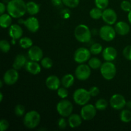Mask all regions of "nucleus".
<instances>
[{
    "mask_svg": "<svg viewBox=\"0 0 131 131\" xmlns=\"http://www.w3.org/2000/svg\"><path fill=\"white\" fill-rule=\"evenodd\" d=\"M19 79V73L17 70L11 69L8 70L3 75V81L7 85H13Z\"/></svg>",
    "mask_w": 131,
    "mask_h": 131,
    "instance_id": "obj_12",
    "label": "nucleus"
},
{
    "mask_svg": "<svg viewBox=\"0 0 131 131\" xmlns=\"http://www.w3.org/2000/svg\"><path fill=\"white\" fill-rule=\"evenodd\" d=\"M6 7L5 4L3 3H0V12H1V15L4 14V12L6 10Z\"/></svg>",
    "mask_w": 131,
    "mask_h": 131,
    "instance_id": "obj_44",
    "label": "nucleus"
},
{
    "mask_svg": "<svg viewBox=\"0 0 131 131\" xmlns=\"http://www.w3.org/2000/svg\"><path fill=\"white\" fill-rule=\"evenodd\" d=\"M102 49H103V48H102V45L99 43H96L91 46L90 51L91 53L92 54L97 55L99 54L100 53H101L102 52V51H103Z\"/></svg>",
    "mask_w": 131,
    "mask_h": 131,
    "instance_id": "obj_31",
    "label": "nucleus"
},
{
    "mask_svg": "<svg viewBox=\"0 0 131 131\" xmlns=\"http://www.w3.org/2000/svg\"><path fill=\"white\" fill-rule=\"evenodd\" d=\"M130 2H131V0H130Z\"/></svg>",
    "mask_w": 131,
    "mask_h": 131,
    "instance_id": "obj_49",
    "label": "nucleus"
},
{
    "mask_svg": "<svg viewBox=\"0 0 131 131\" xmlns=\"http://www.w3.org/2000/svg\"><path fill=\"white\" fill-rule=\"evenodd\" d=\"M9 127V122L5 119H2L0 121V130L5 131L7 130Z\"/></svg>",
    "mask_w": 131,
    "mask_h": 131,
    "instance_id": "obj_40",
    "label": "nucleus"
},
{
    "mask_svg": "<svg viewBox=\"0 0 131 131\" xmlns=\"http://www.w3.org/2000/svg\"><path fill=\"white\" fill-rule=\"evenodd\" d=\"M95 4L96 7L101 10H105L108 6L109 0H95Z\"/></svg>",
    "mask_w": 131,
    "mask_h": 131,
    "instance_id": "obj_35",
    "label": "nucleus"
},
{
    "mask_svg": "<svg viewBox=\"0 0 131 131\" xmlns=\"http://www.w3.org/2000/svg\"><path fill=\"white\" fill-rule=\"evenodd\" d=\"M3 85V80L0 81V88H2Z\"/></svg>",
    "mask_w": 131,
    "mask_h": 131,
    "instance_id": "obj_48",
    "label": "nucleus"
},
{
    "mask_svg": "<svg viewBox=\"0 0 131 131\" xmlns=\"http://www.w3.org/2000/svg\"><path fill=\"white\" fill-rule=\"evenodd\" d=\"M102 77L106 80H111L116 74V68L111 61H106L100 68Z\"/></svg>",
    "mask_w": 131,
    "mask_h": 131,
    "instance_id": "obj_5",
    "label": "nucleus"
},
{
    "mask_svg": "<svg viewBox=\"0 0 131 131\" xmlns=\"http://www.w3.org/2000/svg\"><path fill=\"white\" fill-rule=\"evenodd\" d=\"M82 117L81 115L78 114H71L69 116V126L71 128H77L80 126L82 124Z\"/></svg>",
    "mask_w": 131,
    "mask_h": 131,
    "instance_id": "obj_21",
    "label": "nucleus"
},
{
    "mask_svg": "<svg viewBox=\"0 0 131 131\" xmlns=\"http://www.w3.org/2000/svg\"><path fill=\"white\" fill-rule=\"evenodd\" d=\"M120 7L122 10H124V12H129L131 10V2L127 0H124L120 4Z\"/></svg>",
    "mask_w": 131,
    "mask_h": 131,
    "instance_id": "obj_37",
    "label": "nucleus"
},
{
    "mask_svg": "<svg viewBox=\"0 0 131 131\" xmlns=\"http://www.w3.org/2000/svg\"><path fill=\"white\" fill-rule=\"evenodd\" d=\"M23 24H24L26 28L32 33L37 32L40 28L39 21L35 17H31L28 18L26 20L23 22Z\"/></svg>",
    "mask_w": 131,
    "mask_h": 131,
    "instance_id": "obj_15",
    "label": "nucleus"
},
{
    "mask_svg": "<svg viewBox=\"0 0 131 131\" xmlns=\"http://www.w3.org/2000/svg\"><path fill=\"white\" fill-rule=\"evenodd\" d=\"M116 33L121 36H125L130 31V26L129 24L124 21H119L116 23L115 26Z\"/></svg>",
    "mask_w": 131,
    "mask_h": 131,
    "instance_id": "obj_19",
    "label": "nucleus"
},
{
    "mask_svg": "<svg viewBox=\"0 0 131 131\" xmlns=\"http://www.w3.org/2000/svg\"><path fill=\"white\" fill-rule=\"evenodd\" d=\"M26 58L23 54H18L15 58L14 63H13V68L16 70H19L24 67L26 64Z\"/></svg>",
    "mask_w": 131,
    "mask_h": 131,
    "instance_id": "obj_22",
    "label": "nucleus"
},
{
    "mask_svg": "<svg viewBox=\"0 0 131 131\" xmlns=\"http://www.w3.org/2000/svg\"><path fill=\"white\" fill-rule=\"evenodd\" d=\"M102 65V63L101 60L97 58H92L88 60V65L91 69H93V70H96V69L101 68Z\"/></svg>",
    "mask_w": 131,
    "mask_h": 131,
    "instance_id": "obj_26",
    "label": "nucleus"
},
{
    "mask_svg": "<svg viewBox=\"0 0 131 131\" xmlns=\"http://www.w3.org/2000/svg\"><path fill=\"white\" fill-rule=\"evenodd\" d=\"M75 75L78 80H87L91 75V68L86 64L81 63L75 69Z\"/></svg>",
    "mask_w": 131,
    "mask_h": 131,
    "instance_id": "obj_9",
    "label": "nucleus"
},
{
    "mask_svg": "<svg viewBox=\"0 0 131 131\" xmlns=\"http://www.w3.org/2000/svg\"><path fill=\"white\" fill-rule=\"evenodd\" d=\"M102 57L106 61H112L117 57V51L113 47H107L102 51Z\"/></svg>",
    "mask_w": 131,
    "mask_h": 131,
    "instance_id": "obj_17",
    "label": "nucleus"
},
{
    "mask_svg": "<svg viewBox=\"0 0 131 131\" xmlns=\"http://www.w3.org/2000/svg\"><path fill=\"white\" fill-rule=\"evenodd\" d=\"M61 83L60 79L54 75H50L46 80V86L51 90H58L60 88Z\"/></svg>",
    "mask_w": 131,
    "mask_h": 131,
    "instance_id": "obj_16",
    "label": "nucleus"
},
{
    "mask_svg": "<svg viewBox=\"0 0 131 131\" xmlns=\"http://www.w3.org/2000/svg\"><path fill=\"white\" fill-rule=\"evenodd\" d=\"M99 89L97 86H92L89 90L90 94V95L92 97H96L97 95H98L99 93Z\"/></svg>",
    "mask_w": 131,
    "mask_h": 131,
    "instance_id": "obj_42",
    "label": "nucleus"
},
{
    "mask_svg": "<svg viewBox=\"0 0 131 131\" xmlns=\"http://www.w3.org/2000/svg\"><path fill=\"white\" fill-rule=\"evenodd\" d=\"M126 102L127 101L125 97L122 95L118 93L113 95L110 101V106L111 107L116 110H122L126 106Z\"/></svg>",
    "mask_w": 131,
    "mask_h": 131,
    "instance_id": "obj_11",
    "label": "nucleus"
},
{
    "mask_svg": "<svg viewBox=\"0 0 131 131\" xmlns=\"http://www.w3.org/2000/svg\"><path fill=\"white\" fill-rule=\"evenodd\" d=\"M103 11L99 8H93L90 12V16L95 20H98L102 18Z\"/></svg>",
    "mask_w": 131,
    "mask_h": 131,
    "instance_id": "obj_28",
    "label": "nucleus"
},
{
    "mask_svg": "<svg viewBox=\"0 0 131 131\" xmlns=\"http://www.w3.org/2000/svg\"><path fill=\"white\" fill-rule=\"evenodd\" d=\"M56 110L62 117H69L72 113L73 105L70 101L64 99L58 103Z\"/></svg>",
    "mask_w": 131,
    "mask_h": 131,
    "instance_id": "obj_6",
    "label": "nucleus"
},
{
    "mask_svg": "<svg viewBox=\"0 0 131 131\" xmlns=\"http://www.w3.org/2000/svg\"><path fill=\"white\" fill-rule=\"evenodd\" d=\"M107 106H108V103L107 101L104 99H99L97 102H95V107L97 108V110L99 111H104L107 108Z\"/></svg>",
    "mask_w": 131,
    "mask_h": 131,
    "instance_id": "obj_30",
    "label": "nucleus"
},
{
    "mask_svg": "<svg viewBox=\"0 0 131 131\" xmlns=\"http://www.w3.org/2000/svg\"><path fill=\"white\" fill-rule=\"evenodd\" d=\"M9 36L13 40H17L21 38L23 34V30L21 27L18 24H12L9 28Z\"/></svg>",
    "mask_w": 131,
    "mask_h": 131,
    "instance_id": "obj_18",
    "label": "nucleus"
},
{
    "mask_svg": "<svg viewBox=\"0 0 131 131\" xmlns=\"http://www.w3.org/2000/svg\"><path fill=\"white\" fill-rule=\"evenodd\" d=\"M0 48H1V50L2 52L6 53V52L10 51V48H11L10 43L7 40H1L0 41Z\"/></svg>",
    "mask_w": 131,
    "mask_h": 131,
    "instance_id": "obj_34",
    "label": "nucleus"
},
{
    "mask_svg": "<svg viewBox=\"0 0 131 131\" xmlns=\"http://www.w3.org/2000/svg\"><path fill=\"white\" fill-rule=\"evenodd\" d=\"M6 10L12 17L20 18L27 12L26 3L23 0H10L7 4Z\"/></svg>",
    "mask_w": 131,
    "mask_h": 131,
    "instance_id": "obj_1",
    "label": "nucleus"
},
{
    "mask_svg": "<svg viewBox=\"0 0 131 131\" xmlns=\"http://www.w3.org/2000/svg\"><path fill=\"white\" fill-rule=\"evenodd\" d=\"M28 57L31 61H39L43 58V51L38 46H32L28 52Z\"/></svg>",
    "mask_w": 131,
    "mask_h": 131,
    "instance_id": "obj_14",
    "label": "nucleus"
},
{
    "mask_svg": "<svg viewBox=\"0 0 131 131\" xmlns=\"http://www.w3.org/2000/svg\"><path fill=\"white\" fill-rule=\"evenodd\" d=\"M92 96L90 94L89 91L84 88H79L74 92L73 94L74 101L79 106H84L87 104Z\"/></svg>",
    "mask_w": 131,
    "mask_h": 131,
    "instance_id": "obj_4",
    "label": "nucleus"
},
{
    "mask_svg": "<svg viewBox=\"0 0 131 131\" xmlns=\"http://www.w3.org/2000/svg\"><path fill=\"white\" fill-rule=\"evenodd\" d=\"M123 55L127 60L131 61V46H127L123 50Z\"/></svg>",
    "mask_w": 131,
    "mask_h": 131,
    "instance_id": "obj_39",
    "label": "nucleus"
},
{
    "mask_svg": "<svg viewBox=\"0 0 131 131\" xmlns=\"http://www.w3.org/2000/svg\"><path fill=\"white\" fill-rule=\"evenodd\" d=\"M26 10L29 15H36L39 12L40 6L34 1H29L26 3Z\"/></svg>",
    "mask_w": 131,
    "mask_h": 131,
    "instance_id": "obj_23",
    "label": "nucleus"
},
{
    "mask_svg": "<svg viewBox=\"0 0 131 131\" xmlns=\"http://www.w3.org/2000/svg\"><path fill=\"white\" fill-rule=\"evenodd\" d=\"M40 115L37 111L32 110L26 113L24 116V125L28 129H33L37 127L40 122Z\"/></svg>",
    "mask_w": 131,
    "mask_h": 131,
    "instance_id": "obj_3",
    "label": "nucleus"
},
{
    "mask_svg": "<svg viewBox=\"0 0 131 131\" xmlns=\"http://www.w3.org/2000/svg\"><path fill=\"white\" fill-rule=\"evenodd\" d=\"M41 65L44 69H49L53 65V62H52V60H51V58L49 57H46L42 58L41 60Z\"/></svg>",
    "mask_w": 131,
    "mask_h": 131,
    "instance_id": "obj_33",
    "label": "nucleus"
},
{
    "mask_svg": "<svg viewBox=\"0 0 131 131\" xmlns=\"http://www.w3.org/2000/svg\"><path fill=\"white\" fill-rule=\"evenodd\" d=\"M19 45L23 49H29L33 46V41L29 37H24L19 40Z\"/></svg>",
    "mask_w": 131,
    "mask_h": 131,
    "instance_id": "obj_29",
    "label": "nucleus"
},
{
    "mask_svg": "<svg viewBox=\"0 0 131 131\" xmlns=\"http://www.w3.org/2000/svg\"><path fill=\"white\" fill-rule=\"evenodd\" d=\"M128 20H129V23L131 24V10L128 14Z\"/></svg>",
    "mask_w": 131,
    "mask_h": 131,
    "instance_id": "obj_46",
    "label": "nucleus"
},
{
    "mask_svg": "<svg viewBox=\"0 0 131 131\" xmlns=\"http://www.w3.org/2000/svg\"><path fill=\"white\" fill-rule=\"evenodd\" d=\"M116 31L111 25H104L101 28L99 35L101 38L106 42H111L116 37Z\"/></svg>",
    "mask_w": 131,
    "mask_h": 131,
    "instance_id": "obj_7",
    "label": "nucleus"
},
{
    "mask_svg": "<svg viewBox=\"0 0 131 131\" xmlns=\"http://www.w3.org/2000/svg\"><path fill=\"white\" fill-rule=\"evenodd\" d=\"M61 84L66 88L71 87L74 83V77L72 74H67L63 75L61 79Z\"/></svg>",
    "mask_w": 131,
    "mask_h": 131,
    "instance_id": "obj_24",
    "label": "nucleus"
},
{
    "mask_svg": "<svg viewBox=\"0 0 131 131\" xmlns=\"http://www.w3.org/2000/svg\"><path fill=\"white\" fill-rule=\"evenodd\" d=\"M62 1L65 6L72 8L77 7L79 4V0H62Z\"/></svg>",
    "mask_w": 131,
    "mask_h": 131,
    "instance_id": "obj_36",
    "label": "nucleus"
},
{
    "mask_svg": "<svg viewBox=\"0 0 131 131\" xmlns=\"http://www.w3.org/2000/svg\"><path fill=\"white\" fill-rule=\"evenodd\" d=\"M91 52L85 47H79L75 51L74 55V61L78 63H83L90 59Z\"/></svg>",
    "mask_w": 131,
    "mask_h": 131,
    "instance_id": "obj_8",
    "label": "nucleus"
},
{
    "mask_svg": "<svg viewBox=\"0 0 131 131\" xmlns=\"http://www.w3.org/2000/svg\"><path fill=\"white\" fill-rule=\"evenodd\" d=\"M12 17L10 14H3L0 16V25L3 28H7L11 26Z\"/></svg>",
    "mask_w": 131,
    "mask_h": 131,
    "instance_id": "obj_25",
    "label": "nucleus"
},
{
    "mask_svg": "<svg viewBox=\"0 0 131 131\" xmlns=\"http://www.w3.org/2000/svg\"><path fill=\"white\" fill-rule=\"evenodd\" d=\"M3 99V95L2 92L0 93V102H2Z\"/></svg>",
    "mask_w": 131,
    "mask_h": 131,
    "instance_id": "obj_47",
    "label": "nucleus"
},
{
    "mask_svg": "<svg viewBox=\"0 0 131 131\" xmlns=\"http://www.w3.org/2000/svg\"><path fill=\"white\" fill-rule=\"evenodd\" d=\"M58 125L59 128L60 129H64L67 127V122L66 120L63 118H60L58 120Z\"/></svg>",
    "mask_w": 131,
    "mask_h": 131,
    "instance_id": "obj_41",
    "label": "nucleus"
},
{
    "mask_svg": "<svg viewBox=\"0 0 131 131\" xmlns=\"http://www.w3.org/2000/svg\"><path fill=\"white\" fill-rule=\"evenodd\" d=\"M68 95H69V92L65 87H61L58 89V95L62 99L67 98L68 97Z\"/></svg>",
    "mask_w": 131,
    "mask_h": 131,
    "instance_id": "obj_38",
    "label": "nucleus"
},
{
    "mask_svg": "<svg viewBox=\"0 0 131 131\" xmlns=\"http://www.w3.org/2000/svg\"><path fill=\"white\" fill-rule=\"evenodd\" d=\"M51 2L55 6H59L63 3L62 0H51Z\"/></svg>",
    "mask_w": 131,
    "mask_h": 131,
    "instance_id": "obj_43",
    "label": "nucleus"
},
{
    "mask_svg": "<svg viewBox=\"0 0 131 131\" xmlns=\"http://www.w3.org/2000/svg\"><path fill=\"white\" fill-rule=\"evenodd\" d=\"M126 106L129 110H131V101H129L126 102Z\"/></svg>",
    "mask_w": 131,
    "mask_h": 131,
    "instance_id": "obj_45",
    "label": "nucleus"
},
{
    "mask_svg": "<svg viewBox=\"0 0 131 131\" xmlns=\"http://www.w3.org/2000/svg\"><path fill=\"white\" fill-rule=\"evenodd\" d=\"M102 19L106 24L113 25L117 20V14L114 10L111 8H106L102 13Z\"/></svg>",
    "mask_w": 131,
    "mask_h": 131,
    "instance_id": "obj_13",
    "label": "nucleus"
},
{
    "mask_svg": "<svg viewBox=\"0 0 131 131\" xmlns=\"http://www.w3.org/2000/svg\"><path fill=\"white\" fill-rule=\"evenodd\" d=\"M97 108L92 104H85L81 110V116L84 120H91L96 116Z\"/></svg>",
    "mask_w": 131,
    "mask_h": 131,
    "instance_id": "obj_10",
    "label": "nucleus"
},
{
    "mask_svg": "<svg viewBox=\"0 0 131 131\" xmlns=\"http://www.w3.org/2000/svg\"><path fill=\"white\" fill-rule=\"evenodd\" d=\"M26 108L22 104H17L15 107L14 109V113L15 115L17 117H21V116L25 115Z\"/></svg>",
    "mask_w": 131,
    "mask_h": 131,
    "instance_id": "obj_32",
    "label": "nucleus"
},
{
    "mask_svg": "<svg viewBox=\"0 0 131 131\" xmlns=\"http://www.w3.org/2000/svg\"><path fill=\"white\" fill-rule=\"evenodd\" d=\"M74 36L78 41L81 43H87L90 41L92 33L90 28L85 24H79L74 30Z\"/></svg>",
    "mask_w": 131,
    "mask_h": 131,
    "instance_id": "obj_2",
    "label": "nucleus"
},
{
    "mask_svg": "<svg viewBox=\"0 0 131 131\" xmlns=\"http://www.w3.org/2000/svg\"><path fill=\"white\" fill-rule=\"evenodd\" d=\"M120 120L122 122L129 123L131 122V111L129 110H124L120 114Z\"/></svg>",
    "mask_w": 131,
    "mask_h": 131,
    "instance_id": "obj_27",
    "label": "nucleus"
},
{
    "mask_svg": "<svg viewBox=\"0 0 131 131\" xmlns=\"http://www.w3.org/2000/svg\"><path fill=\"white\" fill-rule=\"evenodd\" d=\"M26 70L33 75H37L41 72V67L37 61H28L25 65Z\"/></svg>",
    "mask_w": 131,
    "mask_h": 131,
    "instance_id": "obj_20",
    "label": "nucleus"
}]
</instances>
